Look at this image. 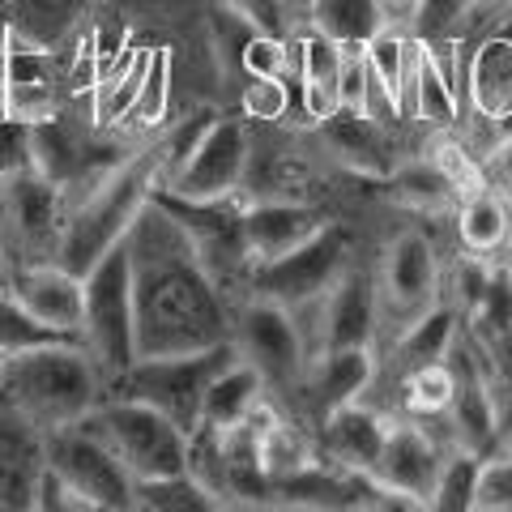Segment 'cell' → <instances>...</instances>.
Listing matches in <instances>:
<instances>
[{
    "mask_svg": "<svg viewBox=\"0 0 512 512\" xmlns=\"http://www.w3.org/2000/svg\"><path fill=\"white\" fill-rule=\"evenodd\" d=\"M512 508V453L483 457L474 487V512H508Z\"/></svg>",
    "mask_w": 512,
    "mask_h": 512,
    "instance_id": "7bdbcfd3",
    "label": "cell"
},
{
    "mask_svg": "<svg viewBox=\"0 0 512 512\" xmlns=\"http://www.w3.org/2000/svg\"><path fill=\"white\" fill-rule=\"evenodd\" d=\"M124 244L133 256L137 359L188 355L231 338L218 278L205 269L184 227L154 197L128 227Z\"/></svg>",
    "mask_w": 512,
    "mask_h": 512,
    "instance_id": "6da1fadb",
    "label": "cell"
},
{
    "mask_svg": "<svg viewBox=\"0 0 512 512\" xmlns=\"http://www.w3.org/2000/svg\"><path fill=\"white\" fill-rule=\"evenodd\" d=\"M231 342L239 346V355L261 372L269 393L286 397L303 384V372H308V342H303V333H299V312L282 308L274 299L252 295L235 316Z\"/></svg>",
    "mask_w": 512,
    "mask_h": 512,
    "instance_id": "9c48e42d",
    "label": "cell"
},
{
    "mask_svg": "<svg viewBox=\"0 0 512 512\" xmlns=\"http://www.w3.org/2000/svg\"><path fill=\"white\" fill-rule=\"evenodd\" d=\"M227 9H235L239 18H248L256 30H265V35H282L291 30V18H286V0H222Z\"/></svg>",
    "mask_w": 512,
    "mask_h": 512,
    "instance_id": "816d5d0a",
    "label": "cell"
},
{
    "mask_svg": "<svg viewBox=\"0 0 512 512\" xmlns=\"http://www.w3.org/2000/svg\"><path fill=\"white\" fill-rule=\"evenodd\" d=\"M239 355V346L227 338L210 350H188V355H154L137 359L128 372H120L107 384V393L137 397L150 402L154 410H163L167 419H175L184 431L201 423V397L210 389V380Z\"/></svg>",
    "mask_w": 512,
    "mask_h": 512,
    "instance_id": "8992f818",
    "label": "cell"
},
{
    "mask_svg": "<svg viewBox=\"0 0 512 512\" xmlns=\"http://www.w3.org/2000/svg\"><path fill=\"white\" fill-rule=\"evenodd\" d=\"M227 495L231 504H274V478L261 466V444H256V427L239 423L227 427Z\"/></svg>",
    "mask_w": 512,
    "mask_h": 512,
    "instance_id": "1f68e13d",
    "label": "cell"
},
{
    "mask_svg": "<svg viewBox=\"0 0 512 512\" xmlns=\"http://www.w3.org/2000/svg\"><path fill=\"white\" fill-rule=\"evenodd\" d=\"M286 111H291V86H286V77H248V86H244L248 120H282Z\"/></svg>",
    "mask_w": 512,
    "mask_h": 512,
    "instance_id": "f6af8a7d",
    "label": "cell"
},
{
    "mask_svg": "<svg viewBox=\"0 0 512 512\" xmlns=\"http://www.w3.org/2000/svg\"><path fill=\"white\" fill-rule=\"evenodd\" d=\"M9 295L39 320V325L82 342V316H86V282L82 274L64 269L60 261H30L13 265Z\"/></svg>",
    "mask_w": 512,
    "mask_h": 512,
    "instance_id": "9a60e30c",
    "label": "cell"
},
{
    "mask_svg": "<svg viewBox=\"0 0 512 512\" xmlns=\"http://www.w3.org/2000/svg\"><path fill=\"white\" fill-rule=\"evenodd\" d=\"M167 94H171V56L167 52H150V69H146V82H141V94L133 103V116L128 124L137 128H154L167 111Z\"/></svg>",
    "mask_w": 512,
    "mask_h": 512,
    "instance_id": "60d3db41",
    "label": "cell"
},
{
    "mask_svg": "<svg viewBox=\"0 0 512 512\" xmlns=\"http://www.w3.org/2000/svg\"><path fill=\"white\" fill-rule=\"evenodd\" d=\"M487 274H491V261L487 256H478V252H466L457 261V269H453V308L461 312V320L474 312V303H478V295H483V286H487Z\"/></svg>",
    "mask_w": 512,
    "mask_h": 512,
    "instance_id": "681fc988",
    "label": "cell"
},
{
    "mask_svg": "<svg viewBox=\"0 0 512 512\" xmlns=\"http://www.w3.org/2000/svg\"><path fill=\"white\" fill-rule=\"evenodd\" d=\"M158 175L167 180L163 171V154L158 146H146L141 154L116 163L99 184L86 192V201L69 210V222H64L56 261L64 269L86 278V269L99 261L103 252H111L116 244H124L128 227L137 222V214L150 205V197L158 192Z\"/></svg>",
    "mask_w": 512,
    "mask_h": 512,
    "instance_id": "3957f363",
    "label": "cell"
},
{
    "mask_svg": "<svg viewBox=\"0 0 512 512\" xmlns=\"http://www.w3.org/2000/svg\"><path fill=\"white\" fill-rule=\"evenodd\" d=\"M86 316L82 346L99 363L111 384L120 372L137 363V312H133V256L128 244H116L86 269Z\"/></svg>",
    "mask_w": 512,
    "mask_h": 512,
    "instance_id": "5b68a950",
    "label": "cell"
},
{
    "mask_svg": "<svg viewBox=\"0 0 512 512\" xmlns=\"http://www.w3.org/2000/svg\"><path fill=\"white\" fill-rule=\"evenodd\" d=\"M5 359H9V355H0V376H5Z\"/></svg>",
    "mask_w": 512,
    "mask_h": 512,
    "instance_id": "91938a15",
    "label": "cell"
},
{
    "mask_svg": "<svg viewBox=\"0 0 512 512\" xmlns=\"http://www.w3.org/2000/svg\"><path fill=\"white\" fill-rule=\"evenodd\" d=\"M389 192L397 205L419 214H448L461 205V188L448 180L436 158H414V163H397L389 171Z\"/></svg>",
    "mask_w": 512,
    "mask_h": 512,
    "instance_id": "f546056e",
    "label": "cell"
},
{
    "mask_svg": "<svg viewBox=\"0 0 512 512\" xmlns=\"http://www.w3.org/2000/svg\"><path fill=\"white\" fill-rule=\"evenodd\" d=\"M103 397L107 380L77 338L18 350L5 359V376H0V406L22 414L39 431L82 423Z\"/></svg>",
    "mask_w": 512,
    "mask_h": 512,
    "instance_id": "7a4b0ae2",
    "label": "cell"
},
{
    "mask_svg": "<svg viewBox=\"0 0 512 512\" xmlns=\"http://www.w3.org/2000/svg\"><path fill=\"white\" fill-rule=\"evenodd\" d=\"M448 397H453V367H448V359L419 367V372L406 376V410L419 414V419H436V414H444Z\"/></svg>",
    "mask_w": 512,
    "mask_h": 512,
    "instance_id": "ab89813d",
    "label": "cell"
},
{
    "mask_svg": "<svg viewBox=\"0 0 512 512\" xmlns=\"http://www.w3.org/2000/svg\"><path fill=\"white\" fill-rule=\"evenodd\" d=\"M380 9H384V22L402 30V26L414 22V13H419V0H380Z\"/></svg>",
    "mask_w": 512,
    "mask_h": 512,
    "instance_id": "db71d44e",
    "label": "cell"
},
{
    "mask_svg": "<svg viewBox=\"0 0 512 512\" xmlns=\"http://www.w3.org/2000/svg\"><path fill=\"white\" fill-rule=\"evenodd\" d=\"M508 325H512V269L504 261V265H491L483 295H478L474 312L466 316V329L474 342L487 346L491 338H500Z\"/></svg>",
    "mask_w": 512,
    "mask_h": 512,
    "instance_id": "8d00e7d4",
    "label": "cell"
},
{
    "mask_svg": "<svg viewBox=\"0 0 512 512\" xmlns=\"http://www.w3.org/2000/svg\"><path fill=\"white\" fill-rule=\"evenodd\" d=\"M43 461L56 474H64L90 500L94 512H128L137 508L133 474L124 461L94 436L86 423H69L56 431H43Z\"/></svg>",
    "mask_w": 512,
    "mask_h": 512,
    "instance_id": "30bf717a",
    "label": "cell"
},
{
    "mask_svg": "<svg viewBox=\"0 0 512 512\" xmlns=\"http://www.w3.org/2000/svg\"><path fill=\"white\" fill-rule=\"evenodd\" d=\"M338 107L367 111V116H372V69H367V52H363V47H342Z\"/></svg>",
    "mask_w": 512,
    "mask_h": 512,
    "instance_id": "ee69618b",
    "label": "cell"
},
{
    "mask_svg": "<svg viewBox=\"0 0 512 512\" xmlns=\"http://www.w3.org/2000/svg\"><path fill=\"white\" fill-rule=\"evenodd\" d=\"M43 470V431L0 406V508H35Z\"/></svg>",
    "mask_w": 512,
    "mask_h": 512,
    "instance_id": "7402d4cb",
    "label": "cell"
},
{
    "mask_svg": "<svg viewBox=\"0 0 512 512\" xmlns=\"http://www.w3.org/2000/svg\"><path fill=\"white\" fill-rule=\"evenodd\" d=\"M431 158H436V163L444 167L448 180H453V184L461 188V197H466V192H474V188H487L483 167H478L474 158H470L466 150H461V146H453V141H440V146L431 150Z\"/></svg>",
    "mask_w": 512,
    "mask_h": 512,
    "instance_id": "f907efd6",
    "label": "cell"
},
{
    "mask_svg": "<svg viewBox=\"0 0 512 512\" xmlns=\"http://www.w3.org/2000/svg\"><path fill=\"white\" fill-rule=\"evenodd\" d=\"M491 175L500 184H512V133L500 141V146H495V154H491Z\"/></svg>",
    "mask_w": 512,
    "mask_h": 512,
    "instance_id": "11a10c76",
    "label": "cell"
},
{
    "mask_svg": "<svg viewBox=\"0 0 512 512\" xmlns=\"http://www.w3.org/2000/svg\"><path fill=\"white\" fill-rule=\"evenodd\" d=\"M320 137L333 150L338 163H346L350 171L372 175V180H389V171L397 167L389 133H384V120L367 116V111H350L338 107L329 120H320Z\"/></svg>",
    "mask_w": 512,
    "mask_h": 512,
    "instance_id": "44dd1931",
    "label": "cell"
},
{
    "mask_svg": "<svg viewBox=\"0 0 512 512\" xmlns=\"http://www.w3.org/2000/svg\"><path fill=\"white\" fill-rule=\"evenodd\" d=\"M295 69H299V94L308 120L320 124L338 111V64H342V43H333L320 30H303L295 39Z\"/></svg>",
    "mask_w": 512,
    "mask_h": 512,
    "instance_id": "cb8c5ba5",
    "label": "cell"
},
{
    "mask_svg": "<svg viewBox=\"0 0 512 512\" xmlns=\"http://www.w3.org/2000/svg\"><path fill=\"white\" fill-rule=\"evenodd\" d=\"M508 269H512V252H508Z\"/></svg>",
    "mask_w": 512,
    "mask_h": 512,
    "instance_id": "94428289",
    "label": "cell"
},
{
    "mask_svg": "<svg viewBox=\"0 0 512 512\" xmlns=\"http://www.w3.org/2000/svg\"><path fill=\"white\" fill-rule=\"evenodd\" d=\"M350 252H355L350 231L338 227V222H325V227L312 239H303L299 248L269 256V261H256L248 269V286H252V295H261V299H274L291 312H308L350 269Z\"/></svg>",
    "mask_w": 512,
    "mask_h": 512,
    "instance_id": "52a82bcc",
    "label": "cell"
},
{
    "mask_svg": "<svg viewBox=\"0 0 512 512\" xmlns=\"http://www.w3.org/2000/svg\"><path fill=\"white\" fill-rule=\"evenodd\" d=\"M461 312L453 303H436L427 308L423 316H414L410 325L397 329V342H393V355H397V372L410 376L419 367H431V363H444L448 350H453L457 333H461Z\"/></svg>",
    "mask_w": 512,
    "mask_h": 512,
    "instance_id": "83f0119b",
    "label": "cell"
},
{
    "mask_svg": "<svg viewBox=\"0 0 512 512\" xmlns=\"http://www.w3.org/2000/svg\"><path fill=\"white\" fill-rule=\"evenodd\" d=\"M402 116L423 120L427 128H453L457 124V86L444 73L440 56L431 52V43L414 39V64H410V86Z\"/></svg>",
    "mask_w": 512,
    "mask_h": 512,
    "instance_id": "484cf974",
    "label": "cell"
},
{
    "mask_svg": "<svg viewBox=\"0 0 512 512\" xmlns=\"http://www.w3.org/2000/svg\"><path fill=\"white\" fill-rule=\"evenodd\" d=\"M329 218H320L308 201L299 197H265V201H248L244 210V244H248V261H269L299 248L303 239H312Z\"/></svg>",
    "mask_w": 512,
    "mask_h": 512,
    "instance_id": "d6986e66",
    "label": "cell"
},
{
    "mask_svg": "<svg viewBox=\"0 0 512 512\" xmlns=\"http://www.w3.org/2000/svg\"><path fill=\"white\" fill-rule=\"evenodd\" d=\"M478 470H483V457L470 453V448H453V453L440 461V474H436V487H431L427 508H440V512H474Z\"/></svg>",
    "mask_w": 512,
    "mask_h": 512,
    "instance_id": "d590c367",
    "label": "cell"
},
{
    "mask_svg": "<svg viewBox=\"0 0 512 512\" xmlns=\"http://www.w3.org/2000/svg\"><path fill=\"white\" fill-rule=\"evenodd\" d=\"M265 397H269V389H265L261 372H256L244 355H235L210 380V389H205V397H201V423L239 427V423H248L252 414L265 406Z\"/></svg>",
    "mask_w": 512,
    "mask_h": 512,
    "instance_id": "4316f807",
    "label": "cell"
},
{
    "mask_svg": "<svg viewBox=\"0 0 512 512\" xmlns=\"http://www.w3.org/2000/svg\"><path fill=\"white\" fill-rule=\"evenodd\" d=\"M470 9H474V0H419V13H414L410 30L423 43L444 39V35H453V26L466 18Z\"/></svg>",
    "mask_w": 512,
    "mask_h": 512,
    "instance_id": "bcb514c9",
    "label": "cell"
},
{
    "mask_svg": "<svg viewBox=\"0 0 512 512\" xmlns=\"http://www.w3.org/2000/svg\"><path fill=\"white\" fill-rule=\"evenodd\" d=\"M248 167H252V128L235 116H214L197 133L184 163L175 167V175L163 188L188 201L227 197V192H239L248 184Z\"/></svg>",
    "mask_w": 512,
    "mask_h": 512,
    "instance_id": "8fae6325",
    "label": "cell"
},
{
    "mask_svg": "<svg viewBox=\"0 0 512 512\" xmlns=\"http://www.w3.org/2000/svg\"><path fill=\"white\" fill-rule=\"evenodd\" d=\"M376 380V355L372 346H329L320 350V359L312 367L308 393H312V410L316 419L342 410L350 402H363V393Z\"/></svg>",
    "mask_w": 512,
    "mask_h": 512,
    "instance_id": "603a6c76",
    "label": "cell"
},
{
    "mask_svg": "<svg viewBox=\"0 0 512 512\" xmlns=\"http://www.w3.org/2000/svg\"><path fill=\"white\" fill-rule=\"evenodd\" d=\"M474 5H500V0H474Z\"/></svg>",
    "mask_w": 512,
    "mask_h": 512,
    "instance_id": "680465c9",
    "label": "cell"
},
{
    "mask_svg": "<svg viewBox=\"0 0 512 512\" xmlns=\"http://www.w3.org/2000/svg\"><path fill=\"white\" fill-rule=\"evenodd\" d=\"M367 69H372V116H402L406 86H410V64H414V39H406L397 26H384L380 35L363 43Z\"/></svg>",
    "mask_w": 512,
    "mask_h": 512,
    "instance_id": "d4e9b609",
    "label": "cell"
},
{
    "mask_svg": "<svg viewBox=\"0 0 512 512\" xmlns=\"http://www.w3.org/2000/svg\"><path fill=\"white\" fill-rule=\"evenodd\" d=\"M448 367H453V397H448V423H453L457 448H470L478 457H491L500 448V423H495V376L483 363V346L470 338L461 325L453 350H448Z\"/></svg>",
    "mask_w": 512,
    "mask_h": 512,
    "instance_id": "4fadbf2b",
    "label": "cell"
},
{
    "mask_svg": "<svg viewBox=\"0 0 512 512\" xmlns=\"http://www.w3.org/2000/svg\"><path fill=\"white\" fill-rule=\"evenodd\" d=\"M111 453L124 461V470L137 478H167L188 470V431L167 419L163 410L137 397L107 393L82 419Z\"/></svg>",
    "mask_w": 512,
    "mask_h": 512,
    "instance_id": "277c9868",
    "label": "cell"
},
{
    "mask_svg": "<svg viewBox=\"0 0 512 512\" xmlns=\"http://www.w3.org/2000/svg\"><path fill=\"white\" fill-rule=\"evenodd\" d=\"M154 201L180 222L184 235L192 239V248L205 261V269L218 278L231 274V269H252L248 261V244H244V210H248V192H227V197H210V201H188V197H175V192L158 188Z\"/></svg>",
    "mask_w": 512,
    "mask_h": 512,
    "instance_id": "7c38bea8",
    "label": "cell"
},
{
    "mask_svg": "<svg viewBox=\"0 0 512 512\" xmlns=\"http://www.w3.org/2000/svg\"><path fill=\"white\" fill-rule=\"evenodd\" d=\"M470 103L487 120H512V39L491 35L470 60Z\"/></svg>",
    "mask_w": 512,
    "mask_h": 512,
    "instance_id": "f1b7e54d",
    "label": "cell"
},
{
    "mask_svg": "<svg viewBox=\"0 0 512 512\" xmlns=\"http://www.w3.org/2000/svg\"><path fill=\"white\" fill-rule=\"evenodd\" d=\"M35 508H43V512H94L86 495L77 491L64 474H56L47 461H43L39 483H35Z\"/></svg>",
    "mask_w": 512,
    "mask_h": 512,
    "instance_id": "c3c4849f",
    "label": "cell"
},
{
    "mask_svg": "<svg viewBox=\"0 0 512 512\" xmlns=\"http://www.w3.org/2000/svg\"><path fill=\"white\" fill-rule=\"evenodd\" d=\"M380 316L397 329L440 303V256L423 231H402L380 256Z\"/></svg>",
    "mask_w": 512,
    "mask_h": 512,
    "instance_id": "5bb4252c",
    "label": "cell"
},
{
    "mask_svg": "<svg viewBox=\"0 0 512 512\" xmlns=\"http://www.w3.org/2000/svg\"><path fill=\"white\" fill-rule=\"evenodd\" d=\"M64 333L39 325L18 299L9 291H0V355H18V350H30V346H43V342H60Z\"/></svg>",
    "mask_w": 512,
    "mask_h": 512,
    "instance_id": "f35d334b",
    "label": "cell"
},
{
    "mask_svg": "<svg viewBox=\"0 0 512 512\" xmlns=\"http://www.w3.org/2000/svg\"><path fill=\"white\" fill-rule=\"evenodd\" d=\"M133 495H137V508H154V512H214V508H222L218 495L205 491L188 470L167 474V478H137Z\"/></svg>",
    "mask_w": 512,
    "mask_h": 512,
    "instance_id": "836d02e7",
    "label": "cell"
},
{
    "mask_svg": "<svg viewBox=\"0 0 512 512\" xmlns=\"http://www.w3.org/2000/svg\"><path fill=\"white\" fill-rule=\"evenodd\" d=\"M82 5L86 0H13V30L47 43L77 18Z\"/></svg>",
    "mask_w": 512,
    "mask_h": 512,
    "instance_id": "74e56055",
    "label": "cell"
},
{
    "mask_svg": "<svg viewBox=\"0 0 512 512\" xmlns=\"http://www.w3.org/2000/svg\"><path fill=\"white\" fill-rule=\"evenodd\" d=\"M9 274H13V256L5 248V239H0V291H9Z\"/></svg>",
    "mask_w": 512,
    "mask_h": 512,
    "instance_id": "9f6ffc18",
    "label": "cell"
},
{
    "mask_svg": "<svg viewBox=\"0 0 512 512\" xmlns=\"http://www.w3.org/2000/svg\"><path fill=\"white\" fill-rule=\"evenodd\" d=\"M384 436H389V419L367 410L363 402H350L320 419L325 461H333V466H342V470H355V474H376Z\"/></svg>",
    "mask_w": 512,
    "mask_h": 512,
    "instance_id": "ffe728a7",
    "label": "cell"
},
{
    "mask_svg": "<svg viewBox=\"0 0 512 512\" xmlns=\"http://www.w3.org/2000/svg\"><path fill=\"white\" fill-rule=\"evenodd\" d=\"M64 222H69V205L52 175L39 167L0 175V239L9 252H18L13 265L56 261Z\"/></svg>",
    "mask_w": 512,
    "mask_h": 512,
    "instance_id": "ba28073f",
    "label": "cell"
},
{
    "mask_svg": "<svg viewBox=\"0 0 512 512\" xmlns=\"http://www.w3.org/2000/svg\"><path fill=\"white\" fill-rule=\"evenodd\" d=\"M308 26L320 30V35H329L333 43H342V47H363L389 22H384L380 0H312Z\"/></svg>",
    "mask_w": 512,
    "mask_h": 512,
    "instance_id": "d6a6232c",
    "label": "cell"
},
{
    "mask_svg": "<svg viewBox=\"0 0 512 512\" xmlns=\"http://www.w3.org/2000/svg\"><path fill=\"white\" fill-rule=\"evenodd\" d=\"M478 346H483V342H478ZM483 355L491 359V376L500 384H512V325L500 333V338H491L483 346Z\"/></svg>",
    "mask_w": 512,
    "mask_h": 512,
    "instance_id": "f5cc1de1",
    "label": "cell"
},
{
    "mask_svg": "<svg viewBox=\"0 0 512 512\" xmlns=\"http://www.w3.org/2000/svg\"><path fill=\"white\" fill-rule=\"evenodd\" d=\"M227 427H214V423H197L188 431V474L197 478V483L218 495L222 508L231 504L227 495Z\"/></svg>",
    "mask_w": 512,
    "mask_h": 512,
    "instance_id": "e575fe53",
    "label": "cell"
},
{
    "mask_svg": "<svg viewBox=\"0 0 512 512\" xmlns=\"http://www.w3.org/2000/svg\"><path fill=\"white\" fill-rule=\"evenodd\" d=\"M35 167V124L18 116H0V175Z\"/></svg>",
    "mask_w": 512,
    "mask_h": 512,
    "instance_id": "7dc6e473",
    "label": "cell"
},
{
    "mask_svg": "<svg viewBox=\"0 0 512 512\" xmlns=\"http://www.w3.org/2000/svg\"><path fill=\"white\" fill-rule=\"evenodd\" d=\"M457 235H461V248H466V252H478V256L500 252L512 239L508 201L495 188L466 192L461 205H457Z\"/></svg>",
    "mask_w": 512,
    "mask_h": 512,
    "instance_id": "4dcf8cb0",
    "label": "cell"
},
{
    "mask_svg": "<svg viewBox=\"0 0 512 512\" xmlns=\"http://www.w3.org/2000/svg\"><path fill=\"white\" fill-rule=\"evenodd\" d=\"M380 325V295L376 278L350 265L320 299V350L329 346H372Z\"/></svg>",
    "mask_w": 512,
    "mask_h": 512,
    "instance_id": "ac0fdd59",
    "label": "cell"
},
{
    "mask_svg": "<svg viewBox=\"0 0 512 512\" xmlns=\"http://www.w3.org/2000/svg\"><path fill=\"white\" fill-rule=\"evenodd\" d=\"M495 35H504V39H512V18H508V22L500 26V30H495Z\"/></svg>",
    "mask_w": 512,
    "mask_h": 512,
    "instance_id": "6f0895ef",
    "label": "cell"
},
{
    "mask_svg": "<svg viewBox=\"0 0 512 512\" xmlns=\"http://www.w3.org/2000/svg\"><path fill=\"white\" fill-rule=\"evenodd\" d=\"M239 69L248 77H286L291 69V43L282 35H265V30H252L244 52H239Z\"/></svg>",
    "mask_w": 512,
    "mask_h": 512,
    "instance_id": "b9f144b4",
    "label": "cell"
},
{
    "mask_svg": "<svg viewBox=\"0 0 512 512\" xmlns=\"http://www.w3.org/2000/svg\"><path fill=\"white\" fill-rule=\"evenodd\" d=\"M440 461H444L440 444L431 440L423 427L389 423V436H384L372 478L384 491H393L406 508H427L431 487H436V474H440Z\"/></svg>",
    "mask_w": 512,
    "mask_h": 512,
    "instance_id": "2e32d148",
    "label": "cell"
},
{
    "mask_svg": "<svg viewBox=\"0 0 512 512\" xmlns=\"http://www.w3.org/2000/svg\"><path fill=\"white\" fill-rule=\"evenodd\" d=\"M5 116L39 124L56 116V69L47 43L5 30Z\"/></svg>",
    "mask_w": 512,
    "mask_h": 512,
    "instance_id": "e0dca14e",
    "label": "cell"
}]
</instances>
